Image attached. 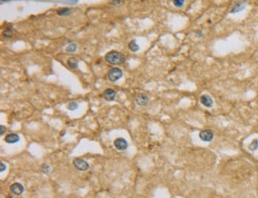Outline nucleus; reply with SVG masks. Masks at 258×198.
I'll list each match as a JSON object with an SVG mask.
<instances>
[{
	"label": "nucleus",
	"mask_w": 258,
	"mask_h": 198,
	"mask_svg": "<svg viewBox=\"0 0 258 198\" xmlns=\"http://www.w3.org/2000/svg\"><path fill=\"white\" fill-rule=\"evenodd\" d=\"M129 50H131L132 52H137L139 50V46L136 43V40H133L129 43Z\"/></svg>",
	"instance_id": "obj_14"
},
{
	"label": "nucleus",
	"mask_w": 258,
	"mask_h": 198,
	"mask_svg": "<svg viewBox=\"0 0 258 198\" xmlns=\"http://www.w3.org/2000/svg\"><path fill=\"white\" fill-rule=\"evenodd\" d=\"M136 102L138 105H141V106H144L147 104V102L149 101V98L144 93H139V94H137L136 96Z\"/></svg>",
	"instance_id": "obj_7"
},
{
	"label": "nucleus",
	"mask_w": 258,
	"mask_h": 198,
	"mask_svg": "<svg viewBox=\"0 0 258 198\" xmlns=\"http://www.w3.org/2000/svg\"><path fill=\"white\" fill-rule=\"evenodd\" d=\"M105 60L111 64H120L126 61V57L119 52L111 51L106 54Z\"/></svg>",
	"instance_id": "obj_1"
},
{
	"label": "nucleus",
	"mask_w": 258,
	"mask_h": 198,
	"mask_svg": "<svg viewBox=\"0 0 258 198\" xmlns=\"http://www.w3.org/2000/svg\"><path fill=\"white\" fill-rule=\"evenodd\" d=\"M78 106H79L78 104H77L76 102H72L68 105V109H69V110H71V111H73V110H76V109L78 108Z\"/></svg>",
	"instance_id": "obj_18"
},
{
	"label": "nucleus",
	"mask_w": 258,
	"mask_h": 198,
	"mask_svg": "<svg viewBox=\"0 0 258 198\" xmlns=\"http://www.w3.org/2000/svg\"><path fill=\"white\" fill-rule=\"evenodd\" d=\"M3 36L5 37H11L13 36V31L12 29L10 28H7L5 30L3 31Z\"/></svg>",
	"instance_id": "obj_17"
},
{
	"label": "nucleus",
	"mask_w": 258,
	"mask_h": 198,
	"mask_svg": "<svg viewBox=\"0 0 258 198\" xmlns=\"http://www.w3.org/2000/svg\"><path fill=\"white\" fill-rule=\"evenodd\" d=\"M173 4H174L176 7H181L184 4V0H174L173 1Z\"/></svg>",
	"instance_id": "obj_19"
},
{
	"label": "nucleus",
	"mask_w": 258,
	"mask_h": 198,
	"mask_svg": "<svg viewBox=\"0 0 258 198\" xmlns=\"http://www.w3.org/2000/svg\"><path fill=\"white\" fill-rule=\"evenodd\" d=\"M121 3V1H112V4H119Z\"/></svg>",
	"instance_id": "obj_23"
},
{
	"label": "nucleus",
	"mask_w": 258,
	"mask_h": 198,
	"mask_svg": "<svg viewBox=\"0 0 258 198\" xmlns=\"http://www.w3.org/2000/svg\"><path fill=\"white\" fill-rule=\"evenodd\" d=\"M73 165L79 171H86L90 168L88 163L82 159H76L73 161Z\"/></svg>",
	"instance_id": "obj_3"
},
{
	"label": "nucleus",
	"mask_w": 258,
	"mask_h": 198,
	"mask_svg": "<svg viewBox=\"0 0 258 198\" xmlns=\"http://www.w3.org/2000/svg\"><path fill=\"white\" fill-rule=\"evenodd\" d=\"M249 149L252 151L257 150L258 149V140H253L249 145Z\"/></svg>",
	"instance_id": "obj_16"
},
{
	"label": "nucleus",
	"mask_w": 258,
	"mask_h": 198,
	"mask_svg": "<svg viewBox=\"0 0 258 198\" xmlns=\"http://www.w3.org/2000/svg\"><path fill=\"white\" fill-rule=\"evenodd\" d=\"M20 140V137L18 134L16 133H10L6 136L5 139H4V141L7 143H18V141Z\"/></svg>",
	"instance_id": "obj_10"
},
{
	"label": "nucleus",
	"mask_w": 258,
	"mask_h": 198,
	"mask_svg": "<svg viewBox=\"0 0 258 198\" xmlns=\"http://www.w3.org/2000/svg\"><path fill=\"white\" fill-rule=\"evenodd\" d=\"M78 64L79 62L78 60H77V59L74 58V57H71V58H69V60H68V64H69V66L71 67V68H76L77 67H78Z\"/></svg>",
	"instance_id": "obj_12"
},
{
	"label": "nucleus",
	"mask_w": 258,
	"mask_h": 198,
	"mask_svg": "<svg viewBox=\"0 0 258 198\" xmlns=\"http://www.w3.org/2000/svg\"><path fill=\"white\" fill-rule=\"evenodd\" d=\"M6 130H7V128H6L5 126L1 125V126H0V136H3V134L5 133Z\"/></svg>",
	"instance_id": "obj_22"
},
{
	"label": "nucleus",
	"mask_w": 258,
	"mask_h": 198,
	"mask_svg": "<svg viewBox=\"0 0 258 198\" xmlns=\"http://www.w3.org/2000/svg\"><path fill=\"white\" fill-rule=\"evenodd\" d=\"M116 96V92L114 91L113 89L108 88L106 89L103 93V98L104 99L107 101V102H112L114 101Z\"/></svg>",
	"instance_id": "obj_9"
},
{
	"label": "nucleus",
	"mask_w": 258,
	"mask_h": 198,
	"mask_svg": "<svg viewBox=\"0 0 258 198\" xmlns=\"http://www.w3.org/2000/svg\"><path fill=\"white\" fill-rule=\"evenodd\" d=\"M200 102L204 106L207 107V108H210L213 106L214 102L213 99L211 98V97L207 95V94H203L200 98Z\"/></svg>",
	"instance_id": "obj_8"
},
{
	"label": "nucleus",
	"mask_w": 258,
	"mask_h": 198,
	"mask_svg": "<svg viewBox=\"0 0 258 198\" xmlns=\"http://www.w3.org/2000/svg\"><path fill=\"white\" fill-rule=\"evenodd\" d=\"M122 71L119 67H113L108 72V78L111 82H116L122 77Z\"/></svg>",
	"instance_id": "obj_2"
},
{
	"label": "nucleus",
	"mask_w": 258,
	"mask_h": 198,
	"mask_svg": "<svg viewBox=\"0 0 258 198\" xmlns=\"http://www.w3.org/2000/svg\"><path fill=\"white\" fill-rule=\"evenodd\" d=\"M76 49H77V44L74 43V42H71V43L68 45V47L66 48L65 50L66 52H71V53H72V52L76 51Z\"/></svg>",
	"instance_id": "obj_15"
},
{
	"label": "nucleus",
	"mask_w": 258,
	"mask_h": 198,
	"mask_svg": "<svg viewBox=\"0 0 258 198\" xmlns=\"http://www.w3.org/2000/svg\"><path fill=\"white\" fill-rule=\"evenodd\" d=\"M245 3H246V1H238L233 6V9L231 10V13H237V12L242 10L245 7Z\"/></svg>",
	"instance_id": "obj_11"
},
{
	"label": "nucleus",
	"mask_w": 258,
	"mask_h": 198,
	"mask_svg": "<svg viewBox=\"0 0 258 198\" xmlns=\"http://www.w3.org/2000/svg\"><path fill=\"white\" fill-rule=\"evenodd\" d=\"M10 192L14 194L16 196L22 195L24 192V187L23 185L19 182H14L13 183L12 185H10Z\"/></svg>",
	"instance_id": "obj_4"
},
{
	"label": "nucleus",
	"mask_w": 258,
	"mask_h": 198,
	"mask_svg": "<svg viewBox=\"0 0 258 198\" xmlns=\"http://www.w3.org/2000/svg\"><path fill=\"white\" fill-rule=\"evenodd\" d=\"M41 170H42V172L45 173V174H47V173L49 172V170H50V166L48 165H47V164H43V165L41 166Z\"/></svg>",
	"instance_id": "obj_20"
},
{
	"label": "nucleus",
	"mask_w": 258,
	"mask_h": 198,
	"mask_svg": "<svg viewBox=\"0 0 258 198\" xmlns=\"http://www.w3.org/2000/svg\"><path fill=\"white\" fill-rule=\"evenodd\" d=\"M114 147L119 151L126 150L128 147V143L124 138H117L114 142Z\"/></svg>",
	"instance_id": "obj_6"
},
{
	"label": "nucleus",
	"mask_w": 258,
	"mask_h": 198,
	"mask_svg": "<svg viewBox=\"0 0 258 198\" xmlns=\"http://www.w3.org/2000/svg\"><path fill=\"white\" fill-rule=\"evenodd\" d=\"M6 169H7V166H6V165L3 163V162H1V163H0V172H3V171H5Z\"/></svg>",
	"instance_id": "obj_21"
},
{
	"label": "nucleus",
	"mask_w": 258,
	"mask_h": 198,
	"mask_svg": "<svg viewBox=\"0 0 258 198\" xmlns=\"http://www.w3.org/2000/svg\"><path fill=\"white\" fill-rule=\"evenodd\" d=\"M57 14L59 16H67L69 15L71 13V10L69 8H60L57 10Z\"/></svg>",
	"instance_id": "obj_13"
},
{
	"label": "nucleus",
	"mask_w": 258,
	"mask_h": 198,
	"mask_svg": "<svg viewBox=\"0 0 258 198\" xmlns=\"http://www.w3.org/2000/svg\"><path fill=\"white\" fill-rule=\"evenodd\" d=\"M199 137L204 142H210L214 138V133L210 129L202 130V132H200Z\"/></svg>",
	"instance_id": "obj_5"
}]
</instances>
